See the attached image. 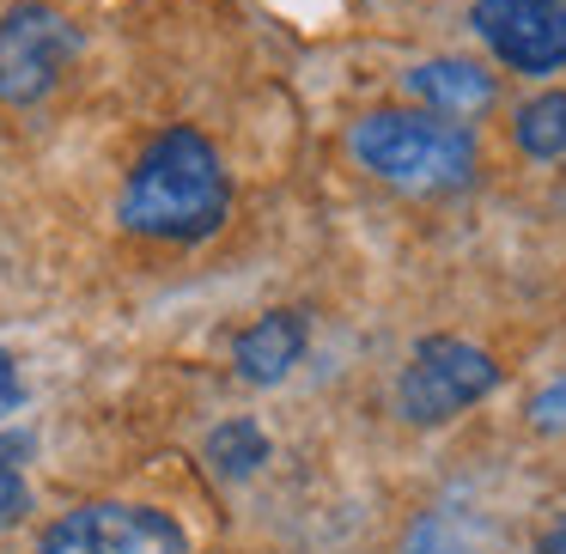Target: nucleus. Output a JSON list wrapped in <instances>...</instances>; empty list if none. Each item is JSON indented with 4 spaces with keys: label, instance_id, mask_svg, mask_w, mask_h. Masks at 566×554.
Segmentation results:
<instances>
[{
    "label": "nucleus",
    "instance_id": "nucleus-1",
    "mask_svg": "<svg viewBox=\"0 0 566 554\" xmlns=\"http://www.w3.org/2000/svg\"><path fill=\"white\" fill-rule=\"evenodd\" d=\"M226 213H232V177L201 128H165L116 196V226L153 244H201L226 226Z\"/></svg>",
    "mask_w": 566,
    "mask_h": 554
},
{
    "label": "nucleus",
    "instance_id": "nucleus-2",
    "mask_svg": "<svg viewBox=\"0 0 566 554\" xmlns=\"http://www.w3.org/2000/svg\"><path fill=\"white\" fill-rule=\"evenodd\" d=\"M347 153L359 171L402 196H451L475 177V135L439 111H371L354 123Z\"/></svg>",
    "mask_w": 566,
    "mask_h": 554
},
{
    "label": "nucleus",
    "instance_id": "nucleus-3",
    "mask_svg": "<svg viewBox=\"0 0 566 554\" xmlns=\"http://www.w3.org/2000/svg\"><path fill=\"white\" fill-rule=\"evenodd\" d=\"M493 390H500V366L488 347L457 342V335H427L396 378V408L408 427H444Z\"/></svg>",
    "mask_w": 566,
    "mask_h": 554
},
{
    "label": "nucleus",
    "instance_id": "nucleus-4",
    "mask_svg": "<svg viewBox=\"0 0 566 554\" xmlns=\"http://www.w3.org/2000/svg\"><path fill=\"white\" fill-rule=\"evenodd\" d=\"M80 55V31L50 0H19L0 13V104H38L62 86Z\"/></svg>",
    "mask_w": 566,
    "mask_h": 554
},
{
    "label": "nucleus",
    "instance_id": "nucleus-5",
    "mask_svg": "<svg viewBox=\"0 0 566 554\" xmlns=\"http://www.w3.org/2000/svg\"><path fill=\"white\" fill-rule=\"evenodd\" d=\"M31 554H189V536L159 505L92 500V505H74L67 518H55Z\"/></svg>",
    "mask_w": 566,
    "mask_h": 554
},
{
    "label": "nucleus",
    "instance_id": "nucleus-6",
    "mask_svg": "<svg viewBox=\"0 0 566 554\" xmlns=\"http://www.w3.org/2000/svg\"><path fill=\"white\" fill-rule=\"evenodd\" d=\"M475 38L512 74H560L566 7L560 0H475Z\"/></svg>",
    "mask_w": 566,
    "mask_h": 554
},
{
    "label": "nucleus",
    "instance_id": "nucleus-7",
    "mask_svg": "<svg viewBox=\"0 0 566 554\" xmlns=\"http://www.w3.org/2000/svg\"><path fill=\"white\" fill-rule=\"evenodd\" d=\"M408 98L420 104V111H439L451 116V123H469V116L493 111V98H500V86H493V74L481 62H463V55H439V62H415L402 74Z\"/></svg>",
    "mask_w": 566,
    "mask_h": 554
},
{
    "label": "nucleus",
    "instance_id": "nucleus-8",
    "mask_svg": "<svg viewBox=\"0 0 566 554\" xmlns=\"http://www.w3.org/2000/svg\"><path fill=\"white\" fill-rule=\"evenodd\" d=\"M305 342H311L305 311H269V317H256L250 330H238L232 366L244 384H281L286 372L305 359Z\"/></svg>",
    "mask_w": 566,
    "mask_h": 554
},
{
    "label": "nucleus",
    "instance_id": "nucleus-9",
    "mask_svg": "<svg viewBox=\"0 0 566 554\" xmlns=\"http://www.w3.org/2000/svg\"><path fill=\"white\" fill-rule=\"evenodd\" d=\"M201 457H208V469L220 481H250L262 463H269V432L256 427V420H220V427L208 432V445H201Z\"/></svg>",
    "mask_w": 566,
    "mask_h": 554
},
{
    "label": "nucleus",
    "instance_id": "nucleus-10",
    "mask_svg": "<svg viewBox=\"0 0 566 554\" xmlns=\"http://www.w3.org/2000/svg\"><path fill=\"white\" fill-rule=\"evenodd\" d=\"M512 140H517L524 159H560L566 153V86L530 98L524 111H517V123H512Z\"/></svg>",
    "mask_w": 566,
    "mask_h": 554
},
{
    "label": "nucleus",
    "instance_id": "nucleus-11",
    "mask_svg": "<svg viewBox=\"0 0 566 554\" xmlns=\"http://www.w3.org/2000/svg\"><path fill=\"white\" fill-rule=\"evenodd\" d=\"M25 457H31V432H0V530L25 524V512H31Z\"/></svg>",
    "mask_w": 566,
    "mask_h": 554
},
{
    "label": "nucleus",
    "instance_id": "nucleus-12",
    "mask_svg": "<svg viewBox=\"0 0 566 554\" xmlns=\"http://www.w3.org/2000/svg\"><path fill=\"white\" fill-rule=\"evenodd\" d=\"M530 427H536V432H560L566 427V378L548 384V390L530 403Z\"/></svg>",
    "mask_w": 566,
    "mask_h": 554
},
{
    "label": "nucleus",
    "instance_id": "nucleus-13",
    "mask_svg": "<svg viewBox=\"0 0 566 554\" xmlns=\"http://www.w3.org/2000/svg\"><path fill=\"white\" fill-rule=\"evenodd\" d=\"M402 554H469V548L439 524V518H427V524H415V536H408V548H402Z\"/></svg>",
    "mask_w": 566,
    "mask_h": 554
},
{
    "label": "nucleus",
    "instance_id": "nucleus-14",
    "mask_svg": "<svg viewBox=\"0 0 566 554\" xmlns=\"http://www.w3.org/2000/svg\"><path fill=\"white\" fill-rule=\"evenodd\" d=\"M25 408V378H19V359L0 347V420Z\"/></svg>",
    "mask_w": 566,
    "mask_h": 554
},
{
    "label": "nucleus",
    "instance_id": "nucleus-15",
    "mask_svg": "<svg viewBox=\"0 0 566 554\" xmlns=\"http://www.w3.org/2000/svg\"><path fill=\"white\" fill-rule=\"evenodd\" d=\"M530 554H566V518H560V524H548V530H542V536H536V548H530Z\"/></svg>",
    "mask_w": 566,
    "mask_h": 554
}]
</instances>
